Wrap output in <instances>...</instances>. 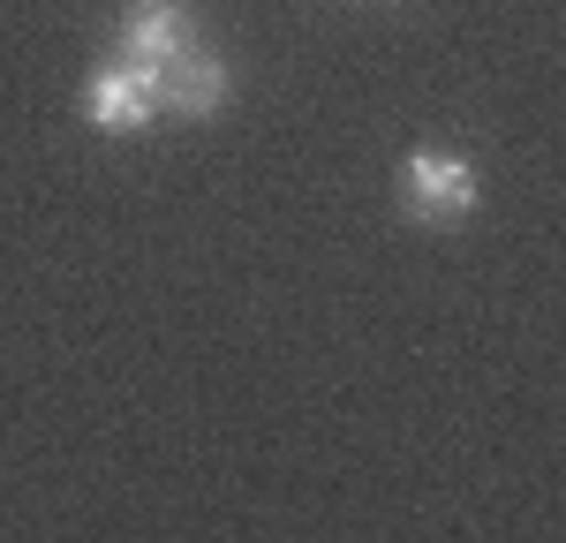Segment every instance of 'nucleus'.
<instances>
[{"instance_id": "nucleus-4", "label": "nucleus", "mask_w": 566, "mask_h": 543, "mask_svg": "<svg viewBox=\"0 0 566 543\" xmlns=\"http://www.w3.org/2000/svg\"><path fill=\"white\" fill-rule=\"evenodd\" d=\"M189 45H197V15L181 0H136L122 15V53H136V61H175Z\"/></svg>"}, {"instance_id": "nucleus-1", "label": "nucleus", "mask_w": 566, "mask_h": 543, "mask_svg": "<svg viewBox=\"0 0 566 543\" xmlns=\"http://www.w3.org/2000/svg\"><path fill=\"white\" fill-rule=\"evenodd\" d=\"M400 212L416 226H461L476 212V167L461 151H438V143H416L400 159Z\"/></svg>"}, {"instance_id": "nucleus-3", "label": "nucleus", "mask_w": 566, "mask_h": 543, "mask_svg": "<svg viewBox=\"0 0 566 543\" xmlns=\"http://www.w3.org/2000/svg\"><path fill=\"white\" fill-rule=\"evenodd\" d=\"M219 106H227V61H219V53L189 45L175 61H159V114H175V121H212Z\"/></svg>"}, {"instance_id": "nucleus-2", "label": "nucleus", "mask_w": 566, "mask_h": 543, "mask_svg": "<svg viewBox=\"0 0 566 543\" xmlns=\"http://www.w3.org/2000/svg\"><path fill=\"white\" fill-rule=\"evenodd\" d=\"M84 121L106 129V136L151 129V121H159V61H136V53L106 61V68L84 84Z\"/></svg>"}]
</instances>
